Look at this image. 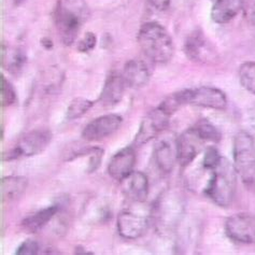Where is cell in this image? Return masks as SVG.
I'll list each match as a JSON object with an SVG mask.
<instances>
[{
    "label": "cell",
    "instance_id": "cell-1",
    "mask_svg": "<svg viewBox=\"0 0 255 255\" xmlns=\"http://www.w3.org/2000/svg\"><path fill=\"white\" fill-rule=\"evenodd\" d=\"M89 16L90 9L85 0H57L54 23L65 45H71L75 42Z\"/></svg>",
    "mask_w": 255,
    "mask_h": 255
},
{
    "label": "cell",
    "instance_id": "cell-2",
    "mask_svg": "<svg viewBox=\"0 0 255 255\" xmlns=\"http://www.w3.org/2000/svg\"><path fill=\"white\" fill-rule=\"evenodd\" d=\"M138 43L145 57L154 64L169 63L174 53L170 33L160 24H143L138 32Z\"/></svg>",
    "mask_w": 255,
    "mask_h": 255
},
{
    "label": "cell",
    "instance_id": "cell-3",
    "mask_svg": "<svg viewBox=\"0 0 255 255\" xmlns=\"http://www.w3.org/2000/svg\"><path fill=\"white\" fill-rule=\"evenodd\" d=\"M237 190V172L230 160L223 157L211 170L205 194L219 207H230Z\"/></svg>",
    "mask_w": 255,
    "mask_h": 255
},
{
    "label": "cell",
    "instance_id": "cell-4",
    "mask_svg": "<svg viewBox=\"0 0 255 255\" xmlns=\"http://www.w3.org/2000/svg\"><path fill=\"white\" fill-rule=\"evenodd\" d=\"M234 167L247 189L255 191V141L248 131L236 133L233 143Z\"/></svg>",
    "mask_w": 255,
    "mask_h": 255
},
{
    "label": "cell",
    "instance_id": "cell-5",
    "mask_svg": "<svg viewBox=\"0 0 255 255\" xmlns=\"http://www.w3.org/2000/svg\"><path fill=\"white\" fill-rule=\"evenodd\" d=\"M52 141V132L49 129H33L18 140L17 143L2 153V162H10L19 157L35 156L43 152Z\"/></svg>",
    "mask_w": 255,
    "mask_h": 255
},
{
    "label": "cell",
    "instance_id": "cell-6",
    "mask_svg": "<svg viewBox=\"0 0 255 255\" xmlns=\"http://www.w3.org/2000/svg\"><path fill=\"white\" fill-rule=\"evenodd\" d=\"M150 213L128 208L121 211L118 216V232L121 237L135 240L143 236L150 225Z\"/></svg>",
    "mask_w": 255,
    "mask_h": 255
},
{
    "label": "cell",
    "instance_id": "cell-7",
    "mask_svg": "<svg viewBox=\"0 0 255 255\" xmlns=\"http://www.w3.org/2000/svg\"><path fill=\"white\" fill-rule=\"evenodd\" d=\"M170 116L157 107L149 112L141 121L139 130L135 136V145L140 146L156 138L169 125Z\"/></svg>",
    "mask_w": 255,
    "mask_h": 255
},
{
    "label": "cell",
    "instance_id": "cell-8",
    "mask_svg": "<svg viewBox=\"0 0 255 255\" xmlns=\"http://www.w3.org/2000/svg\"><path fill=\"white\" fill-rule=\"evenodd\" d=\"M225 233L235 243L255 244V216L248 213L234 214L226 220Z\"/></svg>",
    "mask_w": 255,
    "mask_h": 255
},
{
    "label": "cell",
    "instance_id": "cell-9",
    "mask_svg": "<svg viewBox=\"0 0 255 255\" xmlns=\"http://www.w3.org/2000/svg\"><path fill=\"white\" fill-rule=\"evenodd\" d=\"M205 141L200 138L194 127L186 129L177 138V163L181 167L191 165L198 154L203 151Z\"/></svg>",
    "mask_w": 255,
    "mask_h": 255
},
{
    "label": "cell",
    "instance_id": "cell-10",
    "mask_svg": "<svg viewBox=\"0 0 255 255\" xmlns=\"http://www.w3.org/2000/svg\"><path fill=\"white\" fill-rule=\"evenodd\" d=\"M123 119L118 114H106L87 124L82 131V138L85 141H99L111 136L116 132L121 125Z\"/></svg>",
    "mask_w": 255,
    "mask_h": 255
},
{
    "label": "cell",
    "instance_id": "cell-11",
    "mask_svg": "<svg viewBox=\"0 0 255 255\" xmlns=\"http://www.w3.org/2000/svg\"><path fill=\"white\" fill-rule=\"evenodd\" d=\"M190 105L213 110H225L227 97L225 93L216 87L200 86L190 90Z\"/></svg>",
    "mask_w": 255,
    "mask_h": 255
},
{
    "label": "cell",
    "instance_id": "cell-12",
    "mask_svg": "<svg viewBox=\"0 0 255 255\" xmlns=\"http://www.w3.org/2000/svg\"><path fill=\"white\" fill-rule=\"evenodd\" d=\"M136 165V152L132 146H126L111 157L108 164L109 176L119 182H122L133 171Z\"/></svg>",
    "mask_w": 255,
    "mask_h": 255
},
{
    "label": "cell",
    "instance_id": "cell-13",
    "mask_svg": "<svg viewBox=\"0 0 255 255\" xmlns=\"http://www.w3.org/2000/svg\"><path fill=\"white\" fill-rule=\"evenodd\" d=\"M184 53L192 62L207 63L214 57L212 46L208 42L201 30L193 31L186 38L184 43Z\"/></svg>",
    "mask_w": 255,
    "mask_h": 255
},
{
    "label": "cell",
    "instance_id": "cell-14",
    "mask_svg": "<svg viewBox=\"0 0 255 255\" xmlns=\"http://www.w3.org/2000/svg\"><path fill=\"white\" fill-rule=\"evenodd\" d=\"M122 184L124 195L133 204H143L149 196V179L143 172L132 171Z\"/></svg>",
    "mask_w": 255,
    "mask_h": 255
},
{
    "label": "cell",
    "instance_id": "cell-15",
    "mask_svg": "<svg viewBox=\"0 0 255 255\" xmlns=\"http://www.w3.org/2000/svg\"><path fill=\"white\" fill-rule=\"evenodd\" d=\"M126 85L131 89H141L150 81L151 70L142 59H130L124 66L122 72Z\"/></svg>",
    "mask_w": 255,
    "mask_h": 255
},
{
    "label": "cell",
    "instance_id": "cell-16",
    "mask_svg": "<svg viewBox=\"0 0 255 255\" xmlns=\"http://www.w3.org/2000/svg\"><path fill=\"white\" fill-rule=\"evenodd\" d=\"M126 86L122 73H110L100 94V102L106 107L118 105L124 96Z\"/></svg>",
    "mask_w": 255,
    "mask_h": 255
},
{
    "label": "cell",
    "instance_id": "cell-17",
    "mask_svg": "<svg viewBox=\"0 0 255 255\" xmlns=\"http://www.w3.org/2000/svg\"><path fill=\"white\" fill-rule=\"evenodd\" d=\"M154 162L163 173H170L177 163V150L168 140L163 139L155 144L153 151Z\"/></svg>",
    "mask_w": 255,
    "mask_h": 255
},
{
    "label": "cell",
    "instance_id": "cell-18",
    "mask_svg": "<svg viewBox=\"0 0 255 255\" xmlns=\"http://www.w3.org/2000/svg\"><path fill=\"white\" fill-rule=\"evenodd\" d=\"M241 11V0H216L211 9V18L217 24H226Z\"/></svg>",
    "mask_w": 255,
    "mask_h": 255
},
{
    "label": "cell",
    "instance_id": "cell-19",
    "mask_svg": "<svg viewBox=\"0 0 255 255\" xmlns=\"http://www.w3.org/2000/svg\"><path fill=\"white\" fill-rule=\"evenodd\" d=\"M58 210V205H53L44 208V209L39 210L22 221V228L28 234H36L39 231H41L42 228L54 218Z\"/></svg>",
    "mask_w": 255,
    "mask_h": 255
},
{
    "label": "cell",
    "instance_id": "cell-20",
    "mask_svg": "<svg viewBox=\"0 0 255 255\" xmlns=\"http://www.w3.org/2000/svg\"><path fill=\"white\" fill-rule=\"evenodd\" d=\"M1 201L9 203L21 197L28 185V179L22 176H9L1 179Z\"/></svg>",
    "mask_w": 255,
    "mask_h": 255
},
{
    "label": "cell",
    "instance_id": "cell-21",
    "mask_svg": "<svg viewBox=\"0 0 255 255\" xmlns=\"http://www.w3.org/2000/svg\"><path fill=\"white\" fill-rule=\"evenodd\" d=\"M26 55L22 49L9 48L4 43L1 45V65L11 75H18L24 68Z\"/></svg>",
    "mask_w": 255,
    "mask_h": 255
},
{
    "label": "cell",
    "instance_id": "cell-22",
    "mask_svg": "<svg viewBox=\"0 0 255 255\" xmlns=\"http://www.w3.org/2000/svg\"><path fill=\"white\" fill-rule=\"evenodd\" d=\"M185 105H190V90H182L171 94L166 97L158 107L171 117L181 107Z\"/></svg>",
    "mask_w": 255,
    "mask_h": 255
},
{
    "label": "cell",
    "instance_id": "cell-23",
    "mask_svg": "<svg viewBox=\"0 0 255 255\" xmlns=\"http://www.w3.org/2000/svg\"><path fill=\"white\" fill-rule=\"evenodd\" d=\"M193 127L205 142L219 143L222 139V133L208 120H199Z\"/></svg>",
    "mask_w": 255,
    "mask_h": 255
},
{
    "label": "cell",
    "instance_id": "cell-24",
    "mask_svg": "<svg viewBox=\"0 0 255 255\" xmlns=\"http://www.w3.org/2000/svg\"><path fill=\"white\" fill-rule=\"evenodd\" d=\"M239 81L245 90L255 95V62H247L240 66Z\"/></svg>",
    "mask_w": 255,
    "mask_h": 255
},
{
    "label": "cell",
    "instance_id": "cell-25",
    "mask_svg": "<svg viewBox=\"0 0 255 255\" xmlns=\"http://www.w3.org/2000/svg\"><path fill=\"white\" fill-rule=\"evenodd\" d=\"M93 105L94 104L91 100L86 98H76L75 100H72L68 107V109H67L66 119L68 121H73L83 117L84 114L92 108Z\"/></svg>",
    "mask_w": 255,
    "mask_h": 255
},
{
    "label": "cell",
    "instance_id": "cell-26",
    "mask_svg": "<svg viewBox=\"0 0 255 255\" xmlns=\"http://www.w3.org/2000/svg\"><path fill=\"white\" fill-rule=\"evenodd\" d=\"M0 82H1V106L2 107H10L15 103L16 100V93L14 87L6 80L3 75L0 77Z\"/></svg>",
    "mask_w": 255,
    "mask_h": 255
},
{
    "label": "cell",
    "instance_id": "cell-27",
    "mask_svg": "<svg viewBox=\"0 0 255 255\" xmlns=\"http://www.w3.org/2000/svg\"><path fill=\"white\" fill-rule=\"evenodd\" d=\"M222 158L219 150L214 146H208L205 151V155L203 159V166L206 170H212Z\"/></svg>",
    "mask_w": 255,
    "mask_h": 255
},
{
    "label": "cell",
    "instance_id": "cell-28",
    "mask_svg": "<svg viewBox=\"0 0 255 255\" xmlns=\"http://www.w3.org/2000/svg\"><path fill=\"white\" fill-rule=\"evenodd\" d=\"M89 155H90V163H89V167H87V172L93 173L98 169L100 163H102L103 156H104V149H102L100 146H92Z\"/></svg>",
    "mask_w": 255,
    "mask_h": 255
},
{
    "label": "cell",
    "instance_id": "cell-29",
    "mask_svg": "<svg viewBox=\"0 0 255 255\" xmlns=\"http://www.w3.org/2000/svg\"><path fill=\"white\" fill-rule=\"evenodd\" d=\"M97 43V37L94 32H86L83 39L80 40L77 49L81 53H87L92 51L96 46Z\"/></svg>",
    "mask_w": 255,
    "mask_h": 255
},
{
    "label": "cell",
    "instance_id": "cell-30",
    "mask_svg": "<svg viewBox=\"0 0 255 255\" xmlns=\"http://www.w3.org/2000/svg\"><path fill=\"white\" fill-rule=\"evenodd\" d=\"M241 11L246 21L255 26V0H241Z\"/></svg>",
    "mask_w": 255,
    "mask_h": 255
},
{
    "label": "cell",
    "instance_id": "cell-31",
    "mask_svg": "<svg viewBox=\"0 0 255 255\" xmlns=\"http://www.w3.org/2000/svg\"><path fill=\"white\" fill-rule=\"evenodd\" d=\"M40 251L39 244L36 240L28 239L24 241V243L17 248L15 252L16 255H36Z\"/></svg>",
    "mask_w": 255,
    "mask_h": 255
},
{
    "label": "cell",
    "instance_id": "cell-32",
    "mask_svg": "<svg viewBox=\"0 0 255 255\" xmlns=\"http://www.w3.org/2000/svg\"><path fill=\"white\" fill-rule=\"evenodd\" d=\"M147 2L152 9L158 12L166 11L170 5V0H147Z\"/></svg>",
    "mask_w": 255,
    "mask_h": 255
},
{
    "label": "cell",
    "instance_id": "cell-33",
    "mask_svg": "<svg viewBox=\"0 0 255 255\" xmlns=\"http://www.w3.org/2000/svg\"><path fill=\"white\" fill-rule=\"evenodd\" d=\"M75 253H76V254H89V255L93 254V252L86 251V250H85V248H83V247H81V246H79V247H77V248H76Z\"/></svg>",
    "mask_w": 255,
    "mask_h": 255
},
{
    "label": "cell",
    "instance_id": "cell-34",
    "mask_svg": "<svg viewBox=\"0 0 255 255\" xmlns=\"http://www.w3.org/2000/svg\"><path fill=\"white\" fill-rule=\"evenodd\" d=\"M42 44L45 46L46 49H51V48H52V45H53L52 41H51L50 39H48V38H45V39H43V40H42Z\"/></svg>",
    "mask_w": 255,
    "mask_h": 255
}]
</instances>
